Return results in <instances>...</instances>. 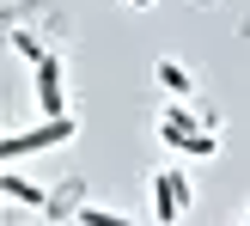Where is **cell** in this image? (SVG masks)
Masks as SVG:
<instances>
[{
    "label": "cell",
    "instance_id": "6da1fadb",
    "mask_svg": "<svg viewBox=\"0 0 250 226\" xmlns=\"http://www.w3.org/2000/svg\"><path fill=\"white\" fill-rule=\"evenodd\" d=\"M73 135H80V122L61 110V116H43L37 129H24V135H0V165H12V159H24V153H49V147H67Z\"/></svg>",
    "mask_w": 250,
    "mask_h": 226
},
{
    "label": "cell",
    "instance_id": "7a4b0ae2",
    "mask_svg": "<svg viewBox=\"0 0 250 226\" xmlns=\"http://www.w3.org/2000/svg\"><path fill=\"white\" fill-rule=\"evenodd\" d=\"M189 202H195V190H189V178L183 171H159L153 178V220H183L189 214Z\"/></svg>",
    "mask_w": 250,
    "mask_h": 226
},
{
    "label": "cell",
    "instance_id": "3957f363",
    "mask_svg": "<svg viewBox=\"0 0 250 226\" xmlns=\"http://www.w3.org/2000/svg\"><path fill=\"white\" fill-rule=\"evenodd\" d=\"M37 110H43V116H61V110H67V73H61L55 49L37 61Z\"/></svg>",
    "mask_w": 250,
    "mask_h": 226
},
{
    "label": "cell",
    "instance_id": "277c9868",
    "mask_svg": "<svg viewBox=\"0 0 250 226\" xmlns=\"http://www.w3.org/2000/svg\"><path fill=\"white\" fill-rule=\"evenodd\" d=\"M0 190H6V202H24L31 214H43V208H49V190H37V183L19 178V171H0Z\"/></svg>",
    "mask_w": 250,
    "mask_h": 226
},
{
    "label": "cell",
    "instance_id": "5b68a950",
    "mask_svg": "<svg viewBox=\"0 0 250 226\" xmlns=\"http://www.w3.org/2000/svg\"><path fill=\"white\" fill-rule=\"evenodd\" d=\"M153 80H159V92H165V98H195V73L183 68V61H159Z\"/></svg>",
    "mask_w": 250,
    "mask_h": 226
},
{
    "label": "cell",
    "instance_id": "8992f818",
    "mask_svg": "<svg viewBox=\"0 0 250 226\" xmlns=\"http://www.w3.org/2000/svg\"><path fill=\"white\" fill-rule=\"evenodd\" d=\"M177 153H183V159H214L220 141H214V129H195V135H183V141H177Z\"/></svg>",
    "mask_w": 250,
    "mask_h": 226
},
{
    "label": "cell",
    "instance_id": "52a82bcc",
    "mask_svg": "<svg viewBox=\"0 0 250 226\" xmlns=\"http://www.w3.org/2000/svg\"><path fill=\"white\" fill-rule=\"evenodd\" d=\"M12 49H19V55H24V61H31V68H37V61H43V55H49V49H43V43H37V37H31V31H12Z\"/></svg>",
    "mask_w": 250,
    "mask_h": 226
},
{
    "label": "cell",
    "instance_id": "ba28073f",
    "mask_svg": "<svg viewBox=\"0 0 250 226\" xmlns=\"http://www.w3.org/2000/svg\"><path fill=\"white\" fill-rule=\"evenodd\" d=\"M80 220H85V226H116L122 214H110V208H80Z\"/></svg>",
    "mask_w": 250,
    "mask_h": 226
},
{
    "label": "cell",
    "instance_id": "9c48e42d",
    "mask_svg": "<svg viewBox=\"0 0 250 226\" xmlns=\"http://www.w3.org/2000/svg\"><path fill=\"white\" fill-rule=\"evenodd\" d=\"M128 6H141V12H146V6H153V0H128Z\"/></svg>",
    "mask_w": 250,
    "mask_h": 226
},
{
    "label": "cell",
    "instance_id": "30bf717a",
    "mask_svg": "<svg viewBox=\"0 0 250 226\" xmlns=\"http://www.w3.org/2000/svg\"><path fill=\"white\" fill-rule=\"evenodd\" d=\"M0 202H6V190H0Z\"/></svg>",
    "mask_w": 250,
    "mask_h": 226
},
{
    "label": "cell",
    "instance_id": "8fae6325",
    "mask_svg": "<svg viewBox=\"0 0 250 226\" xmlns=\"http://www.w3.org/2000/svg\"><path fill=\"white\" fill-rule=\"evenodd\" d=\"M244 220H250V214H244Z\"/></svg>",
    "mask_w": 250,
    "mask_h": 226
}]
</instances>
